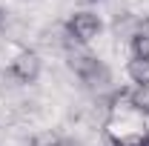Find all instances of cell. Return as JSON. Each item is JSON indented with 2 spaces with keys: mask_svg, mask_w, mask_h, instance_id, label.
Segmentation results:
<instances>
[{
  "mask_svg": "<svg viewBox=\"0 0 149 146\" xmlns=\"http://www.w3.org/2000/svg\"><path fill=\"white\" fill-rule=\"evenodd\" d=\"M69 49V55H66V63H69V69H72L80 80L83 77H89V74L100 66V60L92 55V52H86V49H80V43H69L66 46Z\"/></svg>",
  "mask_w": 149,
  "mask_h": 146,
  "instance_id": "3957f363",
  "label": "cell"
},
{
  "mask_svg": "<svg viewBox=\"0 0 149 146\" xmlns=\"http://www.w3.org/2000/svg\"><path fill=\"white\" fill-rule=\"evenodd\" d=\"M126 74L132 77L135 86H149V63L146 60H129L126 63Z\"/></svg>",
  "mask_w": 149,
  "mask_h": 146,
  "instance_id": "5b68a950",
  "label": "cell"
},
{
  "mask_svg": "<svg viewBox=\"0 0 149 146\" xmlns=\"http://www.w3.org/2000/svg\"><path fill=\"white\" fill-rule=\"evenodd\" d=\"M29 146H63V138L55 135V132H43V135H37Z\"/></svg>",
  "mask_w": 149,
  "mask_h": 146,
  "instance_id": "ba28073f",
  "label": "cell"
},
{
  "mask_svg": "<svg viewBox=\"0 0 149 146\" xmlns=\"http://www.w3.org/2000/svg\"><path fill=\"white\" fill-rule=\"evenodd\" d=\"M138 32L149 35V15H146V17H138Z\"/></svg>",
  "mask_w": 149,
  "mask_h": 146,
  "instance_id": "9c48e42d",
  "label": "cell"
},
{
  "mask_svg": "<svg viewBox=\"0 0 149 146\" xmlns=\"http://www.w3.org/2000/svg\"><path fill=\"white\" fill-rule=\"evenodd\" d=\"M9 74L17 80V83H35L37 77H40V55L37 52H20L15 60H12V66H9Z\"/></svg>",
  "mask_w": 149,
  "mask_h": 146,
  "instance_id": "7a4b0ae2",
  "label": "cell"
},
{
  "mask_svg": "<svg viewBox=\"0 0 149 146\" xmlns=\"http://www.w3.org/2000/svg\"><path fill=\"white\" fill-rule=\"evenodd\" d=\"M126 103H129L132 112L138 115H149V86H132L129 92H123Z\"/></svg>",
  "mask_w": 149,
  "mask_h": 146,
  "instance_id": "277c9868",
  "label": "cell"
},
{
  "mask_svg": "<svg viewBox=\"0 0 149 146\" xmlns=\"http://www.w3.org/2000/svg\"><path fill=\"white\" fill-rule=\"evenodd\" d=\"M129 49H132V60H146L149 63V35L138 32L129 37Z\"/></svg>",
  "mask_w": 149,
  "mask_h": 146,
  "instance_id": "8992f818",
  "label": "cell"
},
{
  "mask_svg": "<svg viewBox=\"0 0 149 146\" xmlns=\"http://www.w3.org/2000/svg\"><path fill=\"white\" fill-rule=\"evenodd\" d=\"M100 29H103V23H100L97 15H92V12H74L72 17L66 20V29L63 32L74 43H89L92 37L100 35Z\"/></svg>",
  "mask_w": 149,
  "mask_h": 146,
  "instance_id": "6da1fadb",
  "label": "cell"
},
{
  "mask_svg": "<svg viewBox=\"0 0 149 146\" xmlns=\"http://www.w3.org/2000/svg\"><path fill=\"white\" fill-rule=\"evenodd\" d=\"M3 20H6V15H3V9H0V29H3Z\"/></svg>",
  "mask_w": 149,
  "mask_h": 146,
  "instance_id": "30bf717a",
  "label": "cell"
},
{
  "mask_svg": "<svg viewBox=\"0 0 149 146\" xmlns=\"http://www.w3.org/2000/svg\"><path fill=\"white\" fill-rule=\"evenodd\" d=\"M83 83H86L89 89H106V86L112 83V74H109V69L100 63V66H97V69H95L89 77H83Z\"/></svg>",
  "mask_w": 149,
  "mask_h": 146,
  "instance_id": "52a82bcc",
  "label": "cell"
},
{
  "mask_svg": "<svg viewBox=\"0 0 149 146\" xmlns=\"http://www.w3.org/2000/svg\"><path fill=\"white\" fill-rule=\"evenodd\" d=\"M92 3H97V0H92Z\"/></svg>",
  "mask_w": 149,
  "mask_h": 146,
  "instance_id": "8fae6325",
  "label": "cell"
}]
</instances>
